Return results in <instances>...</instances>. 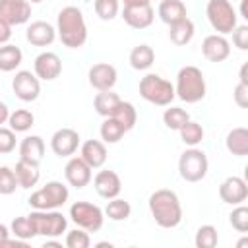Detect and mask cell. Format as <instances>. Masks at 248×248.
<instances>
[{
  "mask_svg": "<svg viewBox=\"0 0 248 248\" xmlns=\"http://www.w3.org/2000/svg\"><path fill=\"white\" fill-rule=\"evenodd\" d=\"M56 35L68 48H81L87 41V23L78 6H66L56 16Z\"/></svg>",
  "mask_w": 248,
  "mask_h": 248,
  "instance_id": "1",
  "label": "cell"
},
{
  "mask_svg": "<svg viewBox=\"0 0 248 248\" xmlns=\"http://www.w3.org/2000/svg\"><path fill=\"white\" fill-rule=\"evenodd\" d=\"M147 205H149L151 217L155 219V223L161 229H174V227L180 225V221H182V205H180V200H178L176 192H172L169 188L155 190L149 196Z\"/></svg>",
  "mask_w": 248,
  "mask_h": 248,
  "instance_id": "2",
  "label": "cell"
},
{
  "mask_svg": "<svg viewBox=\"0 0 248 248\" xmlns=\"http://www.w3.org/2000/svg\"><path fill=\"white\" fill-rule=\"evenodd\" d=\"M205 78L198 66H182L176 74L174 95L184 103H198L205 97Z\"/></svg>",
  "mask_w": 248,
  "mask_h": 248,
  "instance_id": "3",
  "label": "cell"
},
{
  "mask_svg": "<svg viewBox=\"0 0 248 248\" xmlns=\"http://www.w3.org/2000/svg\"><path fill=\"white\" fill-rule=\"evenodd\" d=\"M140 95L151 105L157 107H169L172 103L174 95V85L161 78L159 74H145L140 79Z\"/></svg>",
  "mask_w": 248,
  "mask_h": 248,
  "instance_id": "4",
  "label": "cell"
},
{
  "mask_svg": "<svg viewBox=\"0 0 248 248\" xmlns=\"http://www.w3.org/2000/svg\"><path fill=\"white\" fill-rule=\"evenodd\" d=\"M29 219L35 227L37 236L58 238L68 229V219L58 209H33L29 213Z\"/></svg>",
  "mask_w": 248,
  "mask_h": 248,
  "instance_id": "5",
  "label": "cell"
},
{
  "mask_svg": "<svg viewBox=\"0 0 248 248\" xmlns=\"http://www.w3.org/2000/svg\"><path fill=\"white\" fill-rule=\"evenodd\" d=\"M70 198V192H68V186L62 184L60 180H48L43 188L35 190L27 203L33 207V209H58L62 207Z\"/></svg>",
  "mask_w": 248,
  "mask_h": 248,
  "instance_id": "6",
  "label": "cell"
},
{
  "mask_svg": "<svg viewBox=\"0 0 248 248\" xmlns=\"http://www.w3.org/2000/svg\"><path fill=\"white\" fill-rule=\"evenodd\" d=\"M205 16H207L209 25L219 35H229L238 25L236 10L232 8V4L229 0H207Z\"/></svg>",
  "mask_w": 248,
  "mask_h": 248,
  "instance_id": "7",
  "label": "cell"
},
{
  "mask_svg": "<svg viewBox=\"0 0 248 248\" xmlns=\"http://www.w3.org/2000/svg\"><path fill=\"white\" fill-rule=\"evenodd\" d=\"M207 170H209L207 155L198 147H188L178 159V172H180V178L186 182L203 180Z\"/></svg>",
  "mask_w": 248,
  "mask_h": 248,
  "instance_id": "8",
  "label": "cell"
},
{
  "mask_svg": "<svg viewBox=\"0 0 248 248\" xmlns=\"http://www.w3.org/2000/svg\"><path fill=\"white\" fill-rule=\"evenodd\" d=\"M70 219L79 229L87 232H97L105 223V213L99 205L91 202H74L70 205Z\"/></svg>",
  "mask_w": 248,
  "mask_h": 248,
  "instance_id": "9",
  "label": "cell"
},
{
  "mask_svg": "<svg viewBox=\"0 0 248 248\" xmlns=\"http://www.w3.org/2000/svg\"><path fill=\"white\" fill-rule=\"evenodd\" d=\"M12 91L19 101L33 103L41 95V79L29 70H19L12 79Z\"/></svg>",
  "mask_w": 248,
  "mask_h": 248,
  "instance_id": "10",
  "label": "cell"
},
{
  "mask_svg": "<svg viewBox=\"0 0 248 248\" xmlns=\"http://www.w3.org/2000/svg\"><path fill=\"white\" fill-rule=\"evenodd\" d=\"M31 17V4L27 0H0V21L14 25H23Z\"/></svg>",
  "mask_w": 248,
  "mask_h": 248,
  "instance_id": "11",
  "label": "cell"
},
{
  "mask_svg": "<svg viewBox=\"0 0 248 248\" xmlns=\"http://www.w3.org/2000/svg\"><path fill=\"white\" fill-rule=\"evenodd\" d=\"M33 74L43 81H52L62 74V60L56 52L45 50L33 62Z\"/></svg>",
  "mask_w": 248,
  "mask_h": 248,
  "instance_id": "12",
  "label": "cell"
},
{
  "mask_svg": "<svg viewBox=\"0 0 248 248\" xmlns=\"http://www.w3.org/2000/svg\"><path fill=\"white\" fill-rule=\"evenodd\" d=\"M87 78H89V85L97 91H108L114 87L116 79H118V72L112 64L108 62H97L89 68L87 72Z\"/></svg>",
  "mask_w": 248,
  "mask_h": 248,
  "instance_id": "13",
  "label": "cell"
},
{
  "mask_svg": "<svg viewBox=\"0 0 248 248\" xmlns=\"http://www.w3.org/2000/svg\"><path fill=\"white\" fill-rule=\"evenodd\" d=\"M79 147V134L72 128H60L50 138V149L58 157H72Z\"/></svg>",
  "mask_w": 248,
  "mask_h": 248,
  "instance_id": "14",
  "label": "cell"
},
{
  "mask_svg": "<svg viewBox=\"0 0 248 248\" xmlns=\"http://www.w3.org/2000/svg\"><path fill=\"white\" fill-rule=\"evenodd\" d=\"M91 170L93 169L81 157H68V163L64 167V176H66V182L70 186L81 190L91 182V178H93Z\"/></svg>",
  "mask_w": 248,
  "mask_h": 248,
  "instance_id": "15",
  "label": "cell"
},
{
  "mask_svg": "<svg viewBox=\"0 0 248 248\" xmlns=\"http://www.w3.org/2000/svg\"><path fill=\"white\" fill-rule=\"evenodd\" d=\"M219 198L223 203L238 205L248 198V184L240 176H227L219 186Z\"/></svg>",
  "mask_w": 248,
  "mask_h": 248,
  "instance_id": "16",
  "label": "cell"
},
{
  "mask_svg": "<svg viewBox=\"0 0 248 248\" xmlns=\"http://www.w3.org/2000/svg\"><path fill=\"white\" fill-rule=\"evenodd\" d=\"M202 54L209 62H215V64L223 62L231 54V43L225 39V35H219V33L207 35L202 43Z\"/></svg>",
  "mask_w": 248,
  "mask_h": 248,
  "instance_id": "17",
  "label": "cell"
},
{
  "mask_svg": "<svg viewBox=\"0 0 248 248\" xmlns=\"http://www.w3.org/2000/svg\"><path fill=\"white\" fill-rule=\"evenodd\" d=\"M93 188H95V192H97L101 198L112 200V198H116V196L120 194L122 182H120V176H118L114 170L105 169V170H99V172L95 174V178H93Z\"/></svg>",
  "mask_w": 248,
  "mask_h": 248,
  "instance_id": "18",
  "label": "cell"
},
{
  "mask_svg": "<svg viewBox=\"0 0 248 248\" xmlns=\"http://www.w3.org/2000/svg\"><path fill=\"white\" fill-rule=\"evenodd\" d=\"M25 39L33 46H50L56 39V27L50 25L48 21H43V19L33 21V23L27 25Z\"/></svg>",
  "mask_w": 248,
  "mask_h": 248,
  "instance_id": "19",
  "label": "cell"
},
{
  "mask_svg": "<svg viewBox=\"0 0 248 248\" xmlns=\"http://www.w3.org/2000/svg\"><path fill=\"white\" fill-rule=\"evenodd\" d=\"M122 19L132 29H145L155 19V10L149 6H124Z\"/></svg>",
  "mask_w": 248,
  "mask_h": 248,
  "instance_id": "20",
  "label": "cell"
},
{
  "mask_svg": "<svg viewBox=\"0 0 248 248\" xmlns=\"http://www.w3.org/2000/svg\"><path fill=\"white\" fill-rule=\"evenodd\" d=\"M45 157V140L41 136H25L19 141V159L33 163V165H41Z\"/></svg>",
  "mask_w": 248,
  "mask_h": 248,
  "instance_id": "21",
  "label": "cell"
},
{
  "mask_svg": "<svg viewBox=\"0 0 248 248\" xmlns=\"http://www.w3.org/2000/svg\"><path fill=\"white\" fill-rule=\"evenodd\" d=\"M79 157L91 169H101L107 163V147L99 140H87L79 145Z\"/></svg>",
  "mask_w": 248,
  "mask_h": 248,
  "instance_id": "22",
  "label": "cell"
},
{
  "mask_svg": "<svg viewBox=\"0 0 248 248\" xmlns=\"http://www.w3.org/2000/svg\"><path fill=\"white\" fill-rule=\"evenodd\" d=\"M186 14H188L186 12V4L182 0H161L159 8H157V16L167 25H172V23L188 17Z\"/></svg>",
  "mask_w": 248,
  "mask_h": 248,
  "instance_id": "23",
  "label": "cell"
},
{
  "mask_svg": "<svg viewBox=\"0 0 248 248\" xmlns=\"http://www.w3.org/2000/svg\"><path fill=\"white\" fill-rule=\"evenodd\" d=\"M225 145L229 153L236 157H246L248 155V130L244 126L232 128L225 138Z\"/></svg>",
  "mask_w": 248,
  "mask_h": 248,
  "instance_id": "24",
  "label": "cell"
},
{
  "mask_svg": "<svg viewBox=\"0 0 248 248\" xmlns=\"http://www.w3.org/2000/svg\"><path fill=\"white\" fill-rule=\"evenodd\" d=\"M14 172H16V178H17L19 188H25V190H29V188L37 186V182H39V178H41L39 165H33V163L21 161V159L16 163Z\"/></svg>",
  "mask_w": 248,
  "mask_h": 248,
  "instance_id": "25",
  "label": "cell"
},
{
  "mask_svg": "<svg viewBox=\"0 0 248 248\" xmlns=\"http://www.w3.org/2000/svg\"><path fill=\"white\" fill-rule=\"evenodd\" d=\"M194 33H196V27H194V21L184 17L172 25H169V37L170 41L176 45V46H184L188 45L192 39H194Z\"/></svg>",
  "mask_w": 248,
  "mask_h": 248,
  "instance_id": "26",
  "label": "cell"
},
{
  "mask_svg": "<svg viewBox=\"0 0 248 248\" xmlns=\"http://www.w3.org/2000/svg\"><path fill=\"white\" fill-rule=\"evenodd\" d=\"M128 60H130V66H132L134 70L143 72V70H149V68L153 66V62H155V52H153V48H151L149 45H138V46H134V48L130 50Z\"/></svg>",
  "mask_w": 248,
  "mask_h": 248,
  "instance_id": "27",
  "label": "cell"
},
{
  "mask_svg": "<svg viewBox=\"0 0 248 248\" xmlns=\"http://www.w3.org/2000/svg\"><path fill=\"white\" fill-rule=\"evenodd\" d=\"M23 62V52L16 45H0V72H14Z\"/></svg>",
  "mask_w": 248,
  "mask_h": 248,
  "instance_id": "28",
  "label": "cell"
},
{
  "mask_svg": "<svg viewBox=\"0 0 248 248\" xmlns=\"http://www.w3.org/2000/svg\"><path fill=\"white\" fill-rule=\"evenodd\" d=\"M118 103H120V97H118V93H114L112 89H108V91H99V93L95 95V99H93V108H95L97 114H101L103 118H107V116L112 114V110L116 108Z\"/></svg>",
  "mask_w": 248,
  "mask_h": 248,
  "instance_id": "29",
  "label": "cell"
},
{
  "mask_svg": "<svg viewBox=\"0 0 248 248\" xmlns=\"http://www.w3.org/2000/svg\"><path fill=\"white\" fill-rule=\"evenodd\" d=\"M126 132L128 130L118 120H114L112 116H107L103 120V124H101V128H99V134H101L103 143H118L124 138Z\"/></svg>",
  "mask_w": 248,
  "mask_h": 248,
  "instance_id": "30",
  "label": "cell"
},
{
  "mask_svg": "<svg viewBox=\"0 0 248 248\" xmlns=\"http://www.w3.org/2000/svg\"><path fill=\"white\" fill-rule=\"evenodd\" d=\"M110 116H112L114 120H118L126 130H132V128L136 126V120H138L136 107H134L132 103H128V101H122V99H120V103L116 105V108L112 110Z\"/></svg>",
  "mask_w": 248,
  "mask_h": 248,
  "instance_id": "31",
  "label": "cell"
},
{
  "mask_svg": "<svg viewBox=\"0 0 248 248\" xmlns=\"http://www.w3.org/2000/svg\"><path fill=\"white\" fill-rule=\"evenodd\" d=\"M103 213L110 221H126L130 217V213H132V205L126 200H122V198L116 196V198L108 200V203H107V207H105Z\"/></svg>",
  "mask_w": 248,
  "mask_h": 248,
  "instance_id": "32",
  "label": "cell"
},
{
  "mask_svg": "<svg viewBox=\"0 0 248 248\" xmlns=\"http://www.w3.org/2000/svg\"><path fill=\"white\" fill-rule=\"evenodd\" d=\"M8 124H10V128H12L16 134H17V132H27V130H31V126L35 124V116H33V112L27 110V108H16L14 112H10Z\"/></svg>",
  "mask_w": 248,
  "mask_h": 248,
  "instance_id": "33",
  "label": "cell"
},
{
  "mask_svg": "<svg viewBox=\"0 0 248 248\" xmlns=\"http://www.w3.org/2000/svg\"><path fill=\"white\" fill-rule=\"evenodd\" d=\"M178 134H180V140H182L188 147H196L198 143L203 141V136H205L202 124H198V122H194V120H188V122L178 130Z\"/></svg>",
  "mask_w": 248,
  "mask_h": 248,
  "instance_id": "34",
  "label": "cell"
},
{
  "mask_svg": "<svg viewBox=\"0 0 248 248\" xmlns=\"http://www.w3.org/2000/svg\"><path fill=\"white\" fill-rule=\"evenodd\" d=\"M10 232L16 236V238H21V240H31L37 236L35 232V227L29 219V215H21V217H16L10 225Z\"/></svg>",
  "mask_w": 248,
  "mask_h": 248,
  "instance_id": "35",
  "label": "cell"
},
{
  "mask_svg": "<svg viewBox=\"0 0 248 248\" xmlns=\"http://www.w3.org/2000/svg\"><path fill=\"white\" fill-rule=\"evenodd\" d=\"M188 120H190V114L180 107H169L163 112V122H165V126L169 130H176L178 132Z\"/></svg>",
  "mask_w": 248,
  "mask_h": 248,
  "instance_id": "36",
  "label": "cell"
},
{
  "mask_svg": "<svg viewBox=\"0 0 248 248\" xmlns=\"http://www.w3.org/2000/svg\"><path fill=\"white\" fill-rule=\"evenodd\" d=\"M217 242H219V234H217V229L213 225H202V227H198L196 238H194V244L198 248H215Z\"/></svg>",
  "mask_w": 248,
  "mask_h": 248,
  "instance_id": "37",
  "label": "cell"
},
{
  "mask_svg": "<svg viewBox=\"0 0 248 248\" xmlns=\"http://www.w3.org/2000/svg\"><path fill=\"white\" fill-rule=\"evenodd\" d=\"M93 8L103 21H110L120 12V0H93Z\"/></svg>",
  "mask_w": 248,
  "mask_h": 248,
  "instance_id": "38",
  "label": "cell"
},
{
  "mask_svg": "<svg viewBox=\"0 0 248 248\" xmlns=\"http://www.w3.org/2000/svg\"><path fill=\"white\" fill-rule=\"evenodd\" d=\"M64 244L68 248H89L91 244V238H89V232L83 231V229H74V231H66V238H64Z\"/></svg>",
  "mask_w": 248,
  "mask_h": 248,
  "instance_id": "39",
  "label": "cell"
},
{
  "mask_svg": "<svg viewBox=\"0 0 248 248\" xmlns=\"http://www.w3.org/2000/svg\"><path fill=\"white\" fill-rule=\"evenodd\" d=\"M16 188H19V184H17L14 169L2 165L0 167V194L2 196H10V194L16 192Z\"/></svg>",
  "mask_w": 248,
  "mask_h": 248,
  "instance_id": "40",
  "label": "cell"
},
{
  "mask_svg": "<svg viewBox=\"0 0 248 248\" xmlns=\"http://www.w3.org/2000/svg\"><path fill=\"white\" fill-rule=\"evenodd\" d=\"M229 223L232 225L234 231H238V232H246V231H248V207L242 205V203H238V205L231 211V215H229Z\"/></svg>",
  "mask_w": 248,
  "mask_h": 248,
  "instance_id": "41",
  "label": "cell"
},
{
  "mask_svg": "<svg viewBox=\"0 0 248 248\" xmlns=\"http://www.w3.org/2000/svg\"><path fill=\"white\" fill-rule=\"evenodd\" d=\"M16 149V132L12 128L0 126V155L12 153Z\"/></svg>",
  "mask_w": 248,
  "mask_h": 248,
  "instance_id": "42",
  "label": "cell"
},
{
  "mask_svg": "<svg viewBox=\"0 0 248 248\" xmlns=\"http://www.w3.org/2000/svg\"><path fill=\"white\" fill-rule=\"evenodd\" d=\"M232 43L238 50H248V25H236L232 29Z\"/></svg>",
  "mask_w": 248,
  "mask_h": 248,
  "instance_id": "43",
  "label": "cell"
},
{
  "mask_svg": "<svg viewBox=\"0 0 248 248\" xmlns=\"http://www.w3.org/2000/svg\"><path fill=\"white\" fill-rule=\"evenodd\" d=\"M232 97H234V103H236L240 108H246V107H248V85H244V83L238 81L236 87H234Z\"/></svg>",
  "mask_w": 248,
  "mask_h": 248,
  "instance_id": "44",
  "label": "cell"
},
{
  "mask_svg": "<svg viewBox=\"0 0 248 248\" xmlns=\"http://www.w3.org/2000/svg\"><path fill=\"white\" fill-rule=\"evenodd\" d=\"M12 39V27L4 21H0V45H6Z\"/></svg>",
  "mask_w": 248,
  "mask_h": 248,
  "instance_id": "45",
  "label": "cell"
},
{
  "mask_svg": "<svg viewBox=\"0 0 248 248\" xmlns=\"http://www.w3.org/2000/svg\"><path fill=\"white\" fill-rule=\"evenodd\" d=\"M8 116H10V108L4 101H0V126L8 122Z\"/></svg>",
  "mask_w": 248,
  "mask_h": 248,
  "instance_id": "46",
  "label": "cell"
},
{
  "mask_svg": "<svg viewBox=\"0 0 248 248\" xmlns=\"http://www.w3.org/2000/svg\"><path fill=\"white\" fill-rule=\"evenodd\" d=\"M246 72H248V64L244 62V64L240 66V72H238V81L244 83V85H248V76H246Z\"/></svg>",
  "mask_w": 248,
  "mask_h": 248,
  "instance_id": "47",
  "label": "cell"
},
{
  "mask_svg": "<svg viewBox=\"0 0 248 248\" xmlns=\"http://www.w3.org/2000/svg\"><path fill=\"white\" fill-rule=\"evenodd\" d=\"M10 236V229L4 225V223H0V248H2V244H4V240Z\"/></svg>",
  "mask_w": 248,
  "mask_h": 248,
  "instance_id": "48",
  "label": "cell"
},
{
  "mask_svg": "<svg viewBox=\"0 0 248 248\" xmlns=\"http://www.w3.org/2000/svg\"><path fill=\"white\" fill-rule=\"evenodd\" d=\"M124 6H149L151 0H122Z\"/></svg>",
  "mask_w": 248,
  "mask_h": 248,
  "instance_id": "49",
  "label": "cell"
},
{
  "mask_svg": "<svg viewBox=\"0 0 248 248\" xmlns=\"http://www.w3.org/2000/svg\"><path fill=\"white\" fill-rule=\"evenodd\" d=\"M246 2H248V0H242V2H240V16H242L244 19H248V12H246Z\"/></svg>",
  "mask_w": 248,
  "mask_h": 248,
  "instance_id": "50",
  "label": "cell"
},
{
  "mask_svg": "<svg viewBox=\"0 0 248 248\" xmlns=\"http://www.w3.org/2000/svg\"><path fill=\"white\" fill-rule=\"evenodd\" d=\"M27 2H29V4H41L43 0H27Z\"/></svg>",
  "mask_w": 248,
  "mask_h": 248,
  "instance_id": "51",
  "label": "cell"
},
{
  "mask_svg": "<svg viewBox=\"0 0 248 248\" xmlns=\"http://www.w3.org/2000/svg\"><path fill=\"white\" fill-rule=\"evenodd\" d=\"M85 2H91V0H85Z\"/></svg>",
  "mask_w": 248,
  "mask_h": 248,
  "instance_id": "52",
  "label": "cell"
}]
</instances>
